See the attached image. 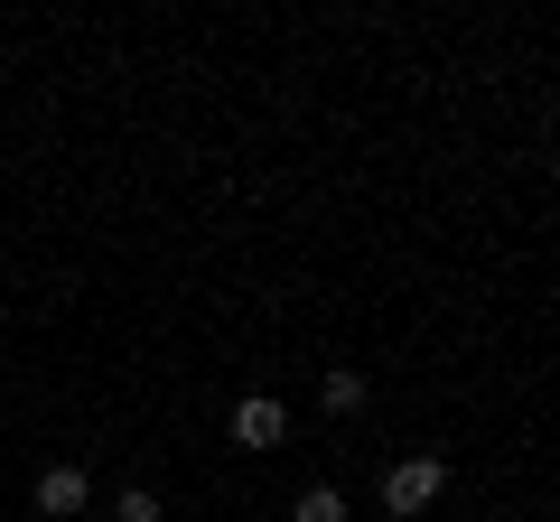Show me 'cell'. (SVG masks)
<instances>
[{"label":"cell","mask_w":560,"mask_h":522,"mask_svg":"<svg viewBox=\"0 0 560 522\" xmlns=\"http://www.w3.org/2000/svg\"><path fill=\"white\" fill-rule=\"evenodd\" d=\"M318 402L337 411V420H346V411H364V373H327V382H318Z\"/></svg>","instance_id":"obj_5"},{"label":"cell","mask_w":560,"mask_h":522,"mask_svg":"<svg viewBox=\"0 0 560 522\" xmlns=\"http://www.w3.org/2000/svg\"><path fill=\"white\" fill-rule=\"evenodd\" d=\"M28 495H38V513H47V522H66V513H84V503H94V476H84V466H47Z\"/></svg>","instance_id":"obj_2"},{"label":"cell","mask_w":560,"mask_h":522,"mask_svg":"<svg viewBox=\"0 0 560 522\" xmlns=\"http://www.w3.org/2000/svg\"><path fill=\"white\" fill-rule=\"evenodd\" d=\"M290 522H346V495L337 485H308V495L290 503Z\"/></svg>","instance_id":"obj_4"},{"label":"cell","mask_w":560,"mask_h":522,"mask_svg":"<svg viewBox=\"0 0 560 522\" xmlns=\"http://www.w3.org/2000/svg\"><path fill=\"white\" fill-rule=\"evenodd\" d=\"M290 439V411L271 402V392H253V402H234V448H280Z\"/></svg>","instance_id":"obj_3"},{"label":"cell","mask_w":560,"mask_h":522,"mask_svg":"<svg viewBox=\"0 0 560 522\" xmlns=\"http://www.w3.org/2000/svg\"><path fill=\"white\" fill-rule=\"evenodd\" d=\"M160 513H168V503L150 495V485H121V522H160Z\"/></svg>","instance_id":"obj_6"},{"label":"cell","mask_w":560,"mask_h":522,"mask_svg":"<svg viewBox=\"0 0 560 522\" xmlns=\"http://www.w3.org/2000/svg\"><path fill=\"white\" fill-rule=\"evenodd\" d=\"M440 495H448V458H430V448H420V458H393V466H383V513L420 522Z\"/></svg>","instance_id":"obj_1"}]
</instances>
